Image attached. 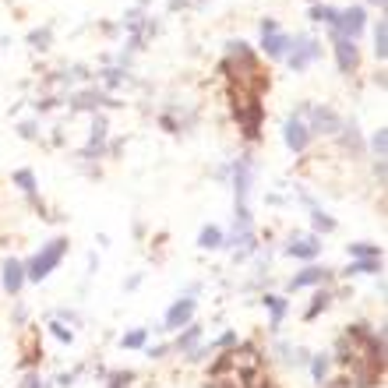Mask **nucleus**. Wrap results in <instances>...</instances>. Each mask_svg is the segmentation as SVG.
<instances>
[{"mask_svg": "<svg viewBox=\"0 0 388 388\" xmlns=\"http://www.w3.org/2000/svg\"><path fill=\"white\" fill-rule=\"evenodd\" d=\"M64 254H68V237H53V240L42 244V247L36 251V258L25 265V279H29V283H42L46 275L64 261Z\"/></svg>", "mask_w": 388, "mask_h": 388, "instance_id": "nucleus-1", "label": "nucleus"}, {"mask_svg": "<svg viewBox=\"0 0 388 388\" xmlns=\"http://www.w3.org/2000/svg\"><path fill=\"white\" fill-rule=\"evenodd\" d=\"M240 102H233L237 109V121L244 124V134L247 138H258V124H261V102L258 95H237Z\"/></svg>", "mask_w": 388, "mask_h": 388, "instance_id": "nucleus-2", "label": "nucleus"}, {"mask_svg": "<svg viewBox=\"0 0 388 388\" xmlns=\"http://www.w3.org/2000/svg\"><path fill=\"white\" fill-rule=\"evenodd\" d=\"M194 311H198V300H194V297H180L170 311H166L162 328H187L191 318H194Z\"/></svg>", "mask_w": 388, "mask_h": 388, "instance_id": "nucleus-3", "label": "nucleus"}, {"mask_svg": "<svg viewBox=\"0 0 388 388\" xmlns=\"http://www.w3.org/2000/svg\"><path fill=\"white\" fill-rule=\"evenodd\" d=\"M290 46H293V42H290ZM318 57H321V46H318L314 39L300 36L297 46H293V53H290V68H293V71H304V68H311Z\"/></svg>", "mask_w": 388, "mask_h": 388, "instance_id": "nucleus-4", "label": "nucleus"}, {"mask_svg": "<svg viewBox=\"0 0 388 388\" xmlns=\"http://www.w3.org/2000/svg\"><path fill=\"white\" fill-rule=\"evenodd\" d=\"M332 279V268H325V265H307L304 272H297L293 279L286 283V290L293 293V290H307V286H321V283H328Z\"/></svg>", "mask_w": 388, "mask_h": 388, "instance_id": "nucleus-5", "label": "nucleus"}, {"mask_svg": "<svg viewBox=\"0 0 388 388\" xmlns=\"http://www.w3.org/2000/svg\"><path fill=\"white\" fill-rule=\"evenodd\" d=\"M364 29V8H350V11H339L336 25H332V32L336 36H346V39H357Z\"/></svg>", "mask_w": 388, "mask_h": 388, "instance_id": "nucleus-6", "label": "nucleus"}, {"mask_svg": "<svg viewBox=\"0 0 388 388\" xmlns=\"http://www.w3.org/2000/svg\"><path fill=\"white\" fill-rule=\"evenodd\" d=\"M332 39H336V61H339V71L343 75H350V71H357V46H353V39H346V36H336L332 32Z\"/></svg>", "mask_w": 388, "mask_h": 388, "instance_id": "nucleus-7", "label": "nucleus"}, {"mask_svg": "<svg viewBox=\"0 0 388 388\" xmlns=\"http://www.w3.org/2000/svg\"><path fill=\"white\" fill-rule=\"evenodd\" d=\"M283 138H286V145H290L293 152H304V148H307V141H311V127L300 121V114L286 121V134H283Z\"/></svg>", "mask_w": 388, "mask_h": 388, "instance_id": "nucleus-8", "label": "nucleus"}, {"mask_svg": "<svg viewBox=\"0 0 388 388\" xmlns=\"http://www.w3.org/2000/svg\"><path fill=\"white\" fill-rule=\"evenodd\" d=\"M304 114H311V121H314V131H321V134L339 131V117L332 114L328 106H304Z\"/></svg>", "mask_w": 388, "mask_h": 388, "instance_id": "nucleus-9", "label": "nucleus"}, {"mask_svg": "<svg viewBox=\"0 0 388 388\" xmlns=\"http://www.w3.org/2000/svg\"><path fill=\"white\" fill-rule=\"evenodd\" d=\"M22 286H25V265L15 261V258H8V261H4V290H8L11 297H18Z\"/></svg>", "mask_w": 388, "mask_h": 388, "instance_id": "nucleus-10", "label": "nucleus"}, {"mask_svg": "<svg viewBox=\"0 0 388 388\" xmlns=\"http://www.w3.org/2000/svg\"><path fill=\"white\" fill-rule=\"evenodd\" d=\"M286 254H293V258H300V261H311V258L321 254V240H318V237H293L290 247H286Z\"/></svg>", "mask_w": 388, "mask_h": 388, "instance_id": "nucleus-11", "label": "nucleus"}, {"mask_svg": "<svg viewBox=\"0 0 388 388\" xmlns=\"http://www.w3.org/2000/svg\"><path fill=\"white\" fill-rule=\"evenodd\" d=\"M261 304H265L268 314H272V325H268V328H272V332H279V328H283V318H286V311H290V304H286L283 297H275V293H265Z\"/></svg>", "mask_w": 388, "mask_h": 388, "instance_id": "nucleus-12", "label": "nucleus"}, {"mask_svg": "<svg viewBox=\"0 0 388 388\" xmlns=\"http://www.w3.org/2000/svg\"><path fill=\"white\" fill-rule=\"evenodd\" d=\"M198 343H201V325H187V328H184V336H177L173 350H177V353H194Z\"/></svg>", "mask_w": 388, "mask_h": 388, "instance_id": "nucleus-13", "label": "nucleus"}, {"mask_svg": "<svg viewBox=\"0 0 388 388\" xmlns=\"http://www.w3.org/2000/svg\"><path fill=\"white\" fill-rule=\"evenodd\" d=\"M307 367H311V378H314L318 385H325V381H328V371H332V357H328V353H314V357L307 360Z\"/></svg>", "mask_w": 388, "mask_h": 388, "instance_id": "nucleus-14", "label": "nucleus"}, {"mask_svg": "<svg viewBox=\"0 0 388 388\" xmlns=\"http://www.w3.org/2000/svg\"><path fill=\"white\" fill-rule=\"evenodd\" d=\"M286 49H290V39L283 32H265V53L268 57H286Z\"/></svg>", "mask_w": 388, "mask_h": 388, "instance_id": "nucleus-15", "label": "nucleus"}, {"mask_svg": "<svg viewBox=\"0 0 388 388\" xmlns=\"http://www.w3.org/2000/svg\"><path fill=\"white\" fill-rule=\"evenodd\" d=\"M198 247H201V251H215V247H223V230H219V226H205V230L198 233Z\"/></svg>", "mask_w": 388, "mask_h": 388, "instance_id": "nucleus-16", "label": "nucleus"}, {"mask_svg": "<svg viewBox=\"0 0 388 388\" xmlns=\"http://www.w3.org/2000/svg\"><path fill=\"white\" fill-rule=\"evenodd\" d=\"M381 272V258H364V261H350V268L343 275H374Z\"/></svg>", "mask_w": 388, "mask_h": 388, "instance_id": "nucleus-17", "label": "nucleus"}, {"mask_svg": "<svg viewBox=\"0 0 388 388\" xmlns=\"http://www.w3.org/2000/svg\"><path fill=\"white\" fill-rule=\"evenodd\" d=\"M328 304H332V293L318 290V293H314V304H311V307L304 311V318H307V321H314V318H318L321 311H328Z\"/></svg>", "mask_w": 388, "mask_h": 388, "instance_id": "nucleus-18", "label": "nucleus"}, {"mask_svg": "<svg viewBox=\"0 0 388 388\" xmlns=\"http://www.w3.org/2000/svg\"><path fill=\"white\" fill-rule=\"evenodd\" d=\"M311 223H314V230H318V233H332V230H336V219H332L328 212H321V208H314V212H311Z\"/></svg>", "mask_w": 388, "mask_h": 388, "instance_id": "nucleus-19", "label": "nucleus"}, {"mask_svg": "<svg viewBox=\"0 0 388 388\" xmlns=\"http://www.w3.org/2000/svg\"><path fill=\"white\" fill-rule=\"evenodd\" d=\"M145 339H148V328H134V332H127V336L121 339V346H124V350H141Z\"/></svg>", "mask_w": 388, "mask_h": 388, "instance_id": "nucleus-20", "label": "nucleus"}, {"mask_svg": "<svg viewBox=\"0 0 388 388\" xmlns=\"http://www.w3.org/2000/svg\"><path fill=\"white\" fill-rule=\"evenodd\" d=\"M350 258H357V261H364V258H381V247H374V244H350Z\"/></svg>", "mask_w": 388, "mask_h": 388, "instance_id": "nucleus-21", "label": "nucleus"}, {"mask_svg": "<svg viewBox=\"0 0 388 388\" xmlns=\"http://www.w3.org/2000/svg\"><path fill=\"white\" fill-rule=\"evenodd\" d=\"M311 18H314V22H325V25H336L339 11H336V8H328V4H318V8L311 11Z\"/></svg>", "mask_w": 388, "mask_h": 388, "instance_id": "nucleus-22", "label": "nucleus"}, {"mask_svg": "<svg viewBox=\"0 0 388 388\" xmlns=\"http://www.w3.org/2000/svg\"><path fill=\"white\" fill-rule=\"evenodd\" d=\"M15 184H18L25 194L36 198V177H32V170H18V173H15Z\"/></svg>", "mask_w": 388, "mask_h": 388, "instance_id": "nucleus-23", "label": "nucleus"}, {"mask_svg": "<svg viewBox=\"0 0 388 388\" xmlns=\"http://www.w3.org/2000/svg\"><path fill=\"white\" fill-rule=\"evenodd\" d=\"M388 32H385V22H378V29H374V53H378V57L385 61V53H388Z\"/></svg>", "mask_w": 388, "mask_h": 388, "instance_id": "nucleus-24", "label": "nucleus"}, {"mask_svg": "<svg viewBox=\"0 0 388 388\" xmlns=\"http://www.w3.org/2000/svg\"><path fill=\"white\" fill-rule=\"evenodd\" d=\"M49 328H53V336H57L61 343H75V332H71V328H68L64 321H53Z\"/></svg>", "mask_w": 388, "mask_h": 388, "instance_id": "nucleus-25", "label": "nucleus"}, {"mask_svg": "<svg viewBox=\"0 0 388 388\" xmlns=\"http://www.w3.org/2000/svg\"><path fill=\"white\" fill-rule=\"evenodd\" d=\"M127 381H134L131 371H121V374H109V388H127Z\"/></svg>", "mask_w": 388, "mask_h": 388, "instance_id": "nucleus-26", "label": "nucleus"}, {"mask_svg": "<svg viewBox=\"0 0 388 388\" xmlns=\"http://www.w3.org/2000/svg\"><path fill=\"white\" fill-rule=\"evenodd\" d=\"M371 145H374V152H378V159H385V127H378V131H374V138H371Z\"/></svg>", "mask_w": 388, "mask_h": 388, "instance_id": "nucleus-27", "label": "nucleus"}, {"mask_svg": "<svg viewBox=\"0 0 388 388\" xmlns=\"http://www.w3.org/2000/svg\"><path fill=\"white\" fill-rule=\"evenodd\" d=\"M237 343V332H223V336H219L212 346H219V350H226V346H233Z\"/></svg>", "mask_w": 388, "mask_h": 388, "instance_id": "nucleus-28", "label": "nucleus"}, {"mask_svg": "<svg viewBox=\"0 0 388 388\" xmlns=\"http://www.w3.org/2000/svg\"><path fill=\"white\" fill-rule=\"evenodd\" d=\"M29 42H32V46H39V49H42V46H46V42H49V29H42V32H32V36H29Z\"/></svg>", "mask_w": 388, "mask_h": 388, "instance_id": "nucleus-29", "label": "nucleus"}, {"mask_svg": "<svg viewBox=\"0 0 388 388\" xmlns=\"http://www.w3.org/2000/svg\"><path fill=\"white\" fill-rule=\"evenodd\" d=\"M170 350H173V346H148V357H152V360H162Z\"/></svg>", "mask_w": 388, "mask_h": 388, "instance_id": "nucleus-30", "label": "nucleus"}, {"mask_svg": "<svg viewBox=\"0 0 388 388\" xmlns=\"http://www.w3.org/2000/svg\"><path fill=\"white\" fill-rule=\"evenodd\" d=\"M22 388H42V378H39V374H29V378L22 381Z\"/></svg>", "mask_w": 388, "mask_h": 388, "instance_id": "nucleus-31", "label": "nucleus"}, {"mask_svg": "<svg viewBox=\"0 0 388 388\" xmlns=\"http://www.w3.org/2000/svg\"><path fill=\"white\" fill-rule=\"evenodd\" d=\"M343 141H346V145H353V148H360V138H357V127H350Z\"/></svg>", "mask_w": 388, "mask_h": 388, "instance_id": "nucleus-32", "label": "nucleus"}, {"mask_svg": "<svg viewBox=\"0 0 388 388\" xmlns=\"http://www.w3.org/2000/svg\"><path fill=\"white\" fill-rule=\"evenodd\" d=\"M57 385H61V388H71V385H75V374H61Z\"/></svg>", "mask_w": 388, "mask_h": 388, "instance_id": "nucleus-33", "label": "nucleus"}, {"mask_svg": "<svg viewBox=\"0 0 388 388\" xmlns=\"http://www.w3.org/2000/svg\"><path fill=\"white\" fill-rule=\"evenodd\" d=\"M261 388H275V381H268V378H265V381H261Z\"/></svg>", "mask_w": 388, "mask_h": 388, "instance_id": "nucleus-34", "label": "nucleus"}, {"mask_svg": "<svg viewBox=\"0 0 388 388\" xmlns=\"http://www.w3.org/2000/svg\"><path fill=\"white\" fill-rule=\"evenodd\" d=\"M371 4H378V8H381V4H385V0H371Z\"/></svg>", "mask_w": 388, "mask_h": 388, "instance_id": "nucleus-35", "label": "nucleus"}]
</instances>
